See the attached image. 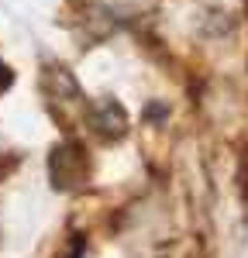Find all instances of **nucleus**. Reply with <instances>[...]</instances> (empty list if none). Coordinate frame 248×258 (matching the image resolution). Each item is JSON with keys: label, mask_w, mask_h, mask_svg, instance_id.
<instances>
[{"label": "nucleus", "mask_w": 248, "mask_h": 258, "mask_svg": "<svg viewBox=\"0 0 248 258\" xmlns=\"http://www.w3.org/2000/svg\"><path fill=\"white\" fill-rule=\"evenodd\" d=\"M66 258H83V241H76V244H73V251H69Z\"/></svg>", "instance_id": "nucleus-1"}]
</instances>
